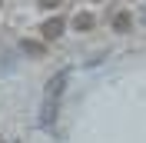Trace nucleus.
<instances>
[{
    "label": "nucleus",
    "mask_w": 146,
    "mask_h": 143,
    "mask_svg": "<svg viewBox=\"0 0 146 143\" xmlns=\"http://www.w3.org/2000/svg\"><path fill=\"white\" fill-rule=\"evenodd\" d=\"M40 30H43V40H60V33L66 30V23H63V17H50Z\"/></svg>",
    "instance_id": "nucleus-1"
},
{
    "label": "nucleus",
    "mask_w": 146,
    "mask_h": 143,
    "mask_svg": "<svg viewBox=\"0 0 146 143\" xmlns=\"http://www.w3.org/2000/svg\"><path fill=\"white\" fill-rule=\"evenodd\" d=\"M110 23H113V30H116V33H129V30H133V13L119 10V13H113V20H110Z\"/></svg>",
    "instance_id": "nucleus-2"
},
{
    "label": "nucleus",
    "mask_w": 146,
    "mask_h": 143,
    "mask_svg": "<svg viewBox=\"0 0 146 143\" xmlns=\"http://www.w3.org/2000/svg\"><path fill=\"white\" fill-rule=\"evenodd\" d=\"M93 27H96V17H93V13H76V17H73V30H80V33H90Z\"/></svg>",
    "instance_id": "nucleus-3"
},
{
    "label": "nucleus",
    "mask_w": 146,
    "mask_h": 143,
    "mask_svg": "<svg viewBox=\"0 0 146 143\" xmlns=\"http://www.w3.org/2000/svg\"><path fill=\"white\" fill-rule=\"evenodd\" d=\"M63 87H66V73H56L53 80H50V87H46V100H56L63 93Z\"/></svg>",
    "instance_id": "nucleus-4"
},
{
    "label": "nucleus",
    "mask_w": 146,
    "mask_h": 143,
    "mask_svg": "<svg viewBox=\"0 0 146 143\" xmlns=\"http://www.w3.org/2000/svg\"><path fill=\"white\" fill-rule=\"evenodd\" d=\"M20 50H23L27 57H43L46 53V47L40 43V40H20Z\"/></svg>",
    "instance_id": "nucleus-5"
},
{
    "label": "nucleus",
    "mask_w": 146,
    "mask_h": 143,
    "mask_svg": "<svg viewBox=\"0 0 146 143\" xmlns=\"http://www.w3.org/2000/svg\"><path fill=\"white\" fill-rule=\"evenodd\" d=\"M40 7L43 10H56V7H63V0H40Z\"/></svg>",
    "instance_id": "nucleus-6"
},
{
    "label": "nucleus",
    "mask_w": 146,
    "mask_h": 143,
    "mask_svg": "<svg viewBox=\"0 0 146 143\" xmlns=\"http://www.w3.org/2000/svg\"><path fill=\"white\" fill-rule=\"evenodd\" d=\"M0 3H3V0H0Z\"/></svg>",
    "instance_id": "nucleus-7"
}]
</instances>
